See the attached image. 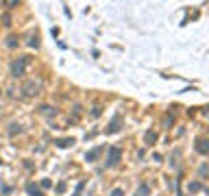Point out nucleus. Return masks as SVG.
<instances>
[{
    "mask_svg": "<svg viewBox=\"0 0 209 196\" xmlns=\"http://www.w3.org/2000/svg\"><path fill=\"white\" fill-rule=\"evenodd\" d=\"M100 153H103V148H94V151H89V153L85 155V159H87V161H96Z\"/></svg>",
    "mask_w": 209,
    "mask_h": 196,
    "instance_id": "obj_7",
    "label": "nucleus"
},
{
    "mask_svg": "<svg viewBox=\"0 0 209 196\" xmlns=\"http://www.w3.org/2000/svg\"><path fill=\"white\" fill-rule=\"evenodd\" d=\"M144 139H146V144H152V142H157V133H155V131H148Z\"/></svg>",
    "mask_w": 209,
    "mask_h": 196,
    "instance_id": "obj_8",
    "label": "nucleus"
},
{
    "mask_svg": "<svg viewBox=\"0 0 209 196\" xmlns=\"http://www.w3.org/2000/svg\"><path fill=\"white\" fill-rule=\"evenodd\" d=\"M201 190V183H189V192H198Z\"/></svg>",
    "mask_w": 209,
    "mask_h": 196,
    "instance_id": "obj_15",
    "label": "nucleus"
},
{
    "mask_svg": "<svg viewBox=\"0 0 209 196\" xmlns=\"http://www.w3.org/2000/svg\"><path fill=\"white\" fill-rule=\"evenodd\" d=\"M26 192H29L31 196H44V194H41V190H39L35 183H26Z\"/></svg>",
    "mask_w": 209,
    "mask_h": 196,
    "instance_id": "obj_6",
    "label": "nucleus"
},
{
    "mask_svg": "<svg viewBox=\"0 0 209 196\" xmlns=\"http://www.w3.org/2000/svg\"><path fill=\"white\" fill-rule=\"evenodd\" d=\"M37 39H39L37 35H33V37H31V42H29V46H31V48H37V46H39V42H37Z\"/></svg>",
    "mask_w": 209,
    "mask_h": 196,
    "instance_id": "obj_13",
    "label": "nucleus"
},
{
    "mask_svg": "<svg viewBox=\"0 0 209 196\" xmlns=\"http://www.w3.org/2000/svg\"><path fill=\"white\" fill-rule=\"evenodd\" d=\"M120 157H122V151H120L118 146H111V148H109V155H107V166H109V168L118 166V161H120Z\"/></svg>",
    "mask_w": 209,
    "mask_h": 196,
    "instance_id": "obj_2",
    "label": "nucleus"
},
{
    "mask_svg": "<svg viewBox=\"0 0 209 196\" xmlns=\"http://www.w3.org/2000/svg\"><path fill=\"white\" fill-rule=\"evenodd\" d=\"M148 192H150V190H148L146 183H142L140 188H137V196H148Z\"/></svg>",
    "mask_w": 209,
    "mask_h": 196,
    "instance_id": "obj_9",
    "label": "nucleus"
},
{
    "mask_svg": "<svg viewBox=\"0 0 209 196\" xmlns=\"http://www.w3.org/2000/svg\"><path fill=\"white\" fill-rule=\"evenodd\" d=\"M2 24L7 26V29L11 26V15H9V13H5V15H2Z\"/></svg>",
    "mask_w": 209,
    "mask_h": 196,
    "instance_id": "obj_14",
    "label": "nucleus"
},
{
    "mask_svg": "<svg viewBox=\"0 0 209 196\" xmlns=\"http://www.w3.org/2000/svg\"><path fill=\"white\" fill-rule=\"evenodd\" d=\"M196 151L201 153V155H209V139H198Z\"/></svg>",
    "mask_w": 209,
    "mask_h": 196,
    "instance_id": "obj_4",
    "label": "nucleus"
},
{
    "mask_svg": "<svg viewBox=\"0 0 209 196\" xmlns=\"http://www.w3.org/2000/svg\"><path fill=\"white\" fill-rule=\"evenodd\" d=\"M2 5H5L7 9H13L15 5H20V0H5V2H2Z\"/></svg>",
    "mask_w": 209,
    "mask_h": 196,
    "instance_id": "obj_12",
    "label": "nucleus"
},
{
    "mask_svg": "<svg viewBox=\"0 0 209 196\" xmlns=\"http://www.w3.org/2000/svg\"><path fill=\"white\" fill-rule=\"evenodd\" d=\"M29 57H17L13 63H11V76H24V72H26V65H29Z\"/></svg>",
    "mask_w": 209,
    "mask_h": 196,
    "instance_id": "obj_1",
    "label": "nucleus"
},
{
    "mask_svg": "<svg viewBox=\"0 0 209 196\" xmlns=\"http://www.w3.org/2000/svg\"><path fill=\"white\" fill-rule=\"evenodd\" d=\"M37 89H39L37 83H35V81H29V83L24 85V94H26V96H33V94H37Z\"/></svg>",
    "mask_w": 209,
    "mask_h": 196,
    "instance_id": "obj_3",
    "label": "nucleus"
},
{
    "mask_svg": "<svg viewBox=\"0 0 209 196\" xmlns=\"http://www.w3.org/2000/svg\"><path fill=\"white\" fill-rule=\"evenodd\" d=\"M118 131H120V116H115V118L111 120V124H109L107 133H118Z\"/></svg>",
    "mask_w": 209,
    "mask_h": 196,
    "instance_id": "obj_5",
    "label": "nucleus"
},
{
    "mask_svg": "<svg viewBox=\"0 0 209 196\" xmlns=\"http://www.w3.org/2000/svg\"><path fill=\"white\" fill-rule=\"evenodd\" d=\"M111 196H124V194H122V190H120V188H118V190H113V192H111Z\"/></svg>",
    "mask_w": 209,
    "mask_h": 196,
    "instance_id": "obj_17",
    "label": "nucleus"
},
{
    "mask_svg": "<svg viewBox=\"0 0 209 196\" xmlns=\"http://www.w3.org/2000/svg\"><path fill=\"white\" fill-rule=\"evenodd\" d=\"M85 188V183H78L76 185V192H74V196H81V190H83Z\"/></svg>",
    "mask_w": 209,
    "mask_h": 196,
    "instance_id": "obj_16",
    "label": "nucleus"
},
{
    "mask_svg": "<svg viewBox=\"0 0 209 196\" xmlns=\"http://www.w3.org/2000/svg\"><path fill=\"white\" fill-rule=\"evenodd\" d=\"M7 46H9V48H15V46H17V37L15 35H9L7 37Z\"/></svg>",
    "mask_w": 209,
    "mask_h": 196,
    "instance_id": "obj_10",
    "label": "nucleus"
},
{
    "mask_svg": "<svg viewBox=\"0 0 209 196\" xmlns=\"http://www.w3.org/2000/svg\"><path fill=\"white\" fill-rule=\"evenodd\" d=\"M57 144H59L61 148H68V146H72V144H74V139H72V137H70V139H59Z\"/></svg>",
    "mask_w": 209,
    "mask_h": 196,
    "instance_id": "obj_11",
    "label": "nucleus"
}]
</instances>
